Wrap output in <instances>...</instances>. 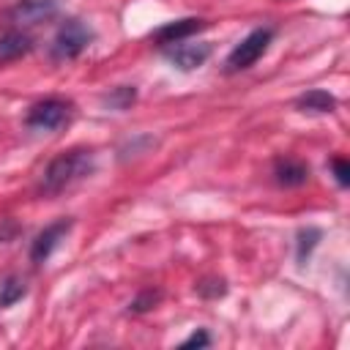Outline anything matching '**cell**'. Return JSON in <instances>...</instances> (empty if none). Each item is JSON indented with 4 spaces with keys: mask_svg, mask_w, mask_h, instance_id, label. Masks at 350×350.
<instances>
[{
    "mask_svg": "<svg viewBox=\"0 0 350 350\" xmlns=\"http://www.w3.org/2000/svg\"><path fill=\"white\" fill-rule=\"evenodd\" d=\"M208 345H211V336H208L205 331H194L180 347H208Z\"/></svg>",
    "mask_w": 350,
    "mask_h": 350,
    "instance_id": "cell-18",
    "label": "cell"
},
{
    "mask_svg": "<svg viewBox=\"0 0 350 350\" xmlns=\"http://www.w3.org/2000/svg\"><path fill=\"white\" fill-rule=\"evenodd\" d=\"M93 41V30L79 22V19H66L60 22L55 38H52V57L55 60H74L82 55Z\"/></svg>",
    "mask_w": 350,
    "mask_h": 350,
    "instance_id": "cell-2",
    "label": "cell"
},
{
    "mask_svg": "<svg viewBox=\"0 0 350 350\" xmlns=\"http://www.w3.org/2000/svg\"><path fill=\"white\" fill-rule=\"evenodd\" d=\"M60 0H16L8 8V19L16 25H38L57 14Z\"/></svg>",
    "mask_w": 350,
    "mask_h": 350,
    "instance_id": "cell-6",
    "label": "cell"
},
{
    "mask_svg": "<svg viewBox=\"0 0 350 350\" xmlns=\"http://www.w3.org/2000/svg\"><path fill=\"white\" fill-rule=\"evenodd\" d=\"M25 293H27L25 282H22L19 276H8V279L0 284V309L14 306L16 301H22V295H25Z\"/></svg>",
    "mask_w": 350,
    "mask_h": 350,
    "instance_id": "cell-12",
    "label": "cell"
},
{
    "mask_svg": "<svg viewBox=\"0 0 350 350\" xmlns=\"http://www.w3.org/2000/svg\"><path fill=\"white\" fill-rule=\"evenodd\" d=\"M202 27H208V22H205V19H194V16L178 19V22H167L164 27H159V30L153 33V41H156L159 46H170V44H178V41L191 38V36L200 33Z\"/></svg>",
    "mask_w": 350,
    "mask_h": 350,
    "instance_id": "cell-8",
    "label": "cell"
},
{
    "mask_svg": "<svg viewBox=\"0 0 350 350\" xmlns=\"http://www.w3.org/2000/svg\"><path fill=\"white\" fill-rule=\"evenodd\" d=\"M30 49H33L30 36H25V33H19V30H11V33L0 36V63L16 60V57L27 55Z\"/></svg>",
    "mask_w": 350,
    "mask_h": 350,
    "instance_id": "cell-10",
    "label": "cell"
},
{
    "mask_svg": "<svg viewBox=\"0 0 350 350\" xmlns=\"http://www.w3.org/2000/svg\"><path fill=\"white\" fill-rule=\"evenodd\" d=\"M295 107H298L301 112H334V107H336V98H334L328 90H320V88H314V90H306L304 96H298Z\"/></svg>",
    "mask_w": 350,
    "mask_h": 350,
    "instance_id": "cell-11",
    "label": "cell"
},
{
    "mask_svg": "<svg viewBox=\"0 0 350 350\" xmlns=\"http://www.w3.org/2000/svg\"><path fill=\"white\" fill-rule=\"evenodd\" d=\"M134 98H137V90L129 88V85H123V88H115L109 96H104V104H109L112 109H126Z\"/></svg>",
    "mask_w": 350,
    "mask_h": 350,
    "instance_id": "cell-14",
    "label": "cell"
},
{
    "mask_svg": "<svg viewBox=\"0 0 350 350\" xmlns=\"http://www.w3.org/2000/svg\"><path fill=\"white\" fill-rule=\"evenodd\" d=\"M197 293H200L202 298H221V295L227 293V284H224L221 279H205V282L197 284Z\"/></svg>",
    "mask_w": 350,
    "mask_h": 350,
    "instance_id": "cell-15",
    "label": "cell"
},
{
    "mask_svg": "<svg viewBox=\"0 0 350 350\" xmlns=\"http://www.w3.org/2000/svg\"><path fill=\"white\" fill-rule=\"evenodd\" d=\"M273 180L284 189H295V186H304L309 180V167L298 159H276L273 161Z\"/></svg>",
    "mask_w": 350,
    "mask_h": 350,
    "instance_id": "cell-9",
    "label": "cell"
},
{
    "mask_svg": "<svg viewBox=\"0 0 350 350\" xmlns=\"http://www.w3.org/2000/svg\"><path fill=\"white\" fill-rule=\"evenodd\" d=\"M159 298H161L159 290H145V293H139V295L131 301V312H148Z\"/></svg>",
    "mask_w": 350,
    "mask_h": 350,
    "instance_id": "cell-16",
    "label": "cell"
},
{
    "mask_svg": "<svg viewBox=\"0 0 350 350\" xmlns=\"http://www.w3.org/2000/svg\"><path fill=\"white\" fill-rule=\"evenodd\" d=\"M317 241H320V230H314V227H306V230L298 232V246H295L298 265H304V262L309 260V254H312V249L317 246Z\"/></svg>",
    "mask_w": 350,
    "mask_h": 350,
    "instance_id": "cell-13",
    "label": "cell"
},
{
    "mask_svg": "<svg viewBox=\"0 0 350 350\" xmlns=\"http://www.w3.org/2000/svg\"><path fill=\"white\" fill-rule=\"evenodd\" d=\"M71 104L63 98H44L30 107L27 112V126L36 131H55L71 120Z\"/></svg>",
    "mask_w": 350,
    "mask_h": 350,
    "instance_id": "cell-4",
    "label": "cell"
},
{
    "mask_svg": "<svg viewBox=\"0 0 350 350\" xmlns=\"http://www.w3.org/2000/svg\"><path fill=\"white\" fill-rule=\"evenodd\" d=\"M93 167H96L93 150H85V148L66 150L46 164V170L41 172V180H38V191L46 197H55V194L66 191L68 186H74L77 180L88 178L93 172Z\"/></svg>",
    "mask_w": 350,
    "mask_h": 350,
    "instance_id": "cell-1",
    "label": "cell"
},
{
    "mask_svg": "<svg viewBox=\"0 0 350 350\" xmlns=\"http://www.w3.org/2000/svg\"><path fill=\"white\" fill-rule=\"evenodd\" d=\"M331 167H334V175H336L339 186H342V189H345V186H350V164H347L342 156H336V159L331 161Z\"/></svg>",
    "mask_w": 350,
    "mask_h": 350,
    "instance_id": "cell-17",
    "label": "cell"
},
{
    "mask_svg": "<svg viewBox=\"0 0 350 350\" xmlns=\"http://www.w3.org/2000/svg\"><path fill=\"white\" fill-rule=\"evenodd\" d=\"M164 55H167V60L175 68L194 71V68H200L211 57V44H202V41L200 44H189V38H186V41H178V44L164 46Z\"/></svg>",
    "mask_w": 350,
    "mask_h": 350,
    "instance_id": "cell-5",
    "label": "cell"
},
{
    "mask_svg": "<svg viewBox=\"0 0 350 350\" xmlns=\"http://www.w3.org/2000/svg\"><path fill=\"white\" fill-rule=\"evenodd\" d=\"M71 219H57V221H52L49 227H44L38 235H36V241H33V246H30V260L33 262H46V257L57 249V243L68 235V230H71Z\"/></svg>",
    "mask_w": 350,
    "mask_h": 350,
    "instance_id": "cell-7",
    "label": "cell"
},
{
    "mask_svg": "<svg viewBox=\"0 0 350 350\" xmlns=\"http://www.w3.org/2000/svg\"><path fill=\"white\" fill-rule=\"evenodd\" d=\"M271 38H273V30H271V27H257V30H252L241 44L232 46V52H230L227 60H224V68H227L230 74H235V71H243V68L254 66V63L265 55Z\"/></svg>",
    "mask_w": 350,
    "mask_h": 350,
    "instance_id": "cell-3",
    "label": "cell"
}]
</instances>
